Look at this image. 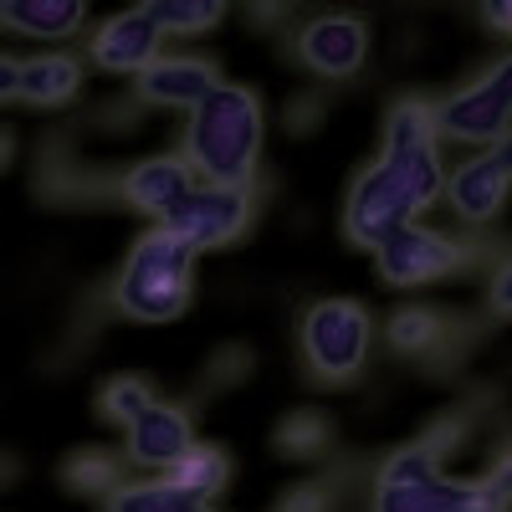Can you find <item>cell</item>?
Returning a JSON list of instances; mask_svg holds the SVG:
<instances>
[{
    "mask_svg": "<svg viewBox=\"0 0 512 512\" xmlns=\"http://www.w3.org/2000/svg\"><path fill=\"white\" fill-rule=\"evenodd\" d=\"M446 195L441 180V154L436 149H410V154H379L349 190L344 205V236L354 246L379 251L405 226H420V216Z\"/></svg>",
    "mask_w": 512,
    "mask_h": 512,
    "instance_id": "6da1fadb",
    "label": "cell"
},
{
    "mask_svg": "<svg viewBox=\"0 0 512 512\" xmlns=\"http://www.w3.org/2000/svg\"><path fill=\"white\" fill-rule=\"evenodd\" d=\"M262 98H256L246 82H221L210 93L190 123H185V159L200 175V185H241L251 190L256 164H262Z\"/></svg>",
    "mask_w": 512,
    "mask_h": 512,
    "instance_id": "7a4b0ae2",
    "label": "cell"
},
{
    "mask_svg": "<svg viewBox=\"0 0 512 512\" xmlns=\"http://www.w3.org/2000/svg\"><path fill=\"white\" fill-rule=\"evenodd\" d=\"M195 297V251L169 231L154 226L128 246L113 277V308L134 323H175Z\"/></svg>",
    "mask_w": 512,
    "mask_h": 512,
    "instance_id": "3957f363",
    "label": "cell"
},
{
    "mask_svg": "<svg viewBox=\"0 0 512 512\" xmlns=\"http://www.w3.org/2000/svg\"><path fill=\"white\" fill-rule=\"evenodd\" d=\"M297 344H303V359L318 379L344 384L364 369L369 344H374V318L364 303L354 297H323L303 313V328H297Z\"/></svg>",
    "mask_w": 512,
    "mask_h": 512,
    "instance_id": "277c9868",
    "label": "cell"
},
{
    "mask_svg": "<svg viewBox=\"0 0 512 512\" xmlns=\"http://www.w3.org/2000/svg\"><path fill=\"white\" fill-rule=\"evenodd\" d=\"M436 123H441V139L451 144H472L482 154L497 149L512 134V52L477 82L456 88L446 103H436Z\"/></svg>",
    "mask_w": 512,
    "mask_h": 512,
    "instance_id": "5b68a950",
    "label": "cell"
},
{
    "mask_svg": "<svg viewBox=\"0 0 512 512\" xmlns=\"http://www.w3.org/2000/svg\"><path fill=\"white\" fill-rule=\"evenodd\" d=\"M466 262H472V251H466L456 236L431 231V226H405L400 236H390V241L374 251L379 282H390V287L441 282V277H456Z\"/></svg>",
    "mask_w": 512,
    "mask_h": 512,
    "instance_id": "8992f818",
    "label": "cell"
},
{
    "mask_svg": "<svg viewBox=\"0 0 512 512\" xmlns=\"http://www.w3.org/2000/svg\"><path fill=\"white\" fill-rule=\"evenodd\" d=\"M251 210H256V195L241 190V185H195L190 200H185L164 226L200 256V251L231 246V241L251 226Z\"/></svg>",
    "mask_w": 512,
    "mask_h": 512,
    "instance_id": "52a82bcc",
    "label": "cell"
},
{
    "mask_svg": "<svg viewBox=\"0 0 512 512\" xmlns=\"http://www.w3.org/2000/svg\"><path fill=\"white\" fill-rule=\"evenodd\" d=\"M292 52L318 77H354L369 57V26L359 16H344V11L313 16L303 31H297Z\"/></svg>",
    "mask_w": 512,
    "mask_h": 512,
    "instance_id": "ba28073f",
    "label": "cell"
},
{
    "mask_svg": "<svg viewBox=\"0 0 512 512\" xmlns=\"http://www.w3.org/2000/svg\"><path fill=\"white\" fill-rule=\"evenodd\" d=\"M200 185V175L190 169V159L185 154H149V159H139L134 169L123 175V185H118V195L139 210V216H154L159 226L175 216V210L190 200V190Z\"/></svg>",
    "mask_w": 512,
    "mask_h": 512,
    "instance_id": "9c48e42d",
    "label": "cell"
},
{
    "mask_svg": "<svg viewBox=\"0 0 512 512\" xmlns=\"http://www.w3.org/2000/svg\"><path fill=\"white\" fill-rule=\"evenodd\" d=\"M195 425L180 405H149L134 425H128V461L144 466L149 477H169L175 466L195 451Z\"/></svg>",
    "mask_w": 512,
    "mask_h": 512,
    "instance_id": "30bf717a",
    "label": "cell"
},
{
    "mask_svg": "<svg viewBox=\"0 0 512 512\" xmlns=\"http://www.w3.org/2000/svg\"><path fill=\"white\" fill-rule=\"evenodd\" d=\"M159 41H164V31L154 26V16L144 11V6H134V11H118V16H108L98 31H93V41H88V57H93V67L98 72H149L164 52H159Z\"/></svg>",
    "mask_w": 512,
    "mask_h": 512,
    "instance_id": "8fae6325",
    "label": "cell"
},
{
    "mask_svg": "<svg viewBox=\"0 0 512 512\" xmlns=\"http://www.w3.org/2000/svg\"><path fill=\"white\" fill-rule=\"evenodd\" d=\"M369 512H507L487 482H456V477H425L405 487H374Z\"/></svg>",
    "mask_w": 512,
    "mask_h": 512,
    "instance_id": "7c38bea8",
    "label": "cell"
},
{
    "mask_svg": "<svg viewBox=\"0 0 512 512\" xmlns=\"http://www.w3.org/2000/svg\"><path fill=\"white\" fill-rule=\"evenodd\" d=\"M507 195H512V175L502 169V159L492 149L461 159L446 175V205L456 210L461 226H492L502 216Z\"/></svg>",
    "mask_w": 512,
    "mask_h": 512,
    "instance_id": "4fadbf2b",
    "label": "cell"
},
{
    "mask_svg": "<svg viewBox=\"0 0 512 512\" xmlns=\"http://www.w3.org/2000/svg\"><path fill=\"white\" fill-rule=\"evenodd\" d=\"M221 82H226L221 67L205 57H159L149 72L134 77V88H139V103H149V108H190L195 113Z\"/></svg>",
    "mask_w": 512,
    "mask_h": 512,
    "instance_id": "5bb4252c",
    "label": "cell"
},
{
    "mask_svg": "<svg viewBox=\"0 0 512 512\" xmlns=\"http://www.w3.org/2000/svg\"><path fill=\"white\" fill-rule=\"evenodd\" d=\"M82 88V62L72 52H36L21 67V103L31 108H62Z\"/></svg>",
    "mask_w": 512,
    "mask_h": 512,
    "instance_id": "9a60e30c",
    "label": "cell"
},
{
    "mask_svg": "<svg viewBox=\"0 0 512 512\" xmlns=\"http://www.w3.org/2000/svg\"><path fill=\"white\" fill-rule=\"evenodd\" d=\"M0 21H6V31H16V36L62 41L88 21V11H82L77 0H11V6L0 11Z\"/></svg>",
    "mask_w": 512,
    "mask_h": 512,
    "instance_id": "2e32d148",
    "label": "cell"
},
{
    "mask_svg": "<svg viewBox=\"0 0 512 512\" xmlns=\"http://www.w3.org/2000/svg\"><path fill=\"white\" fill-rule=\"evenodd\" d=\"M169 487H175L190 507H210L231 487V456L221 446H195L175 472H169Z\"/></svg>",
    "mask_w": 512,
    "mask_h": 512,
    "instance_id": "e0dca14e",
    "label": "cell"
},
{
    "mask_svg": "<svg viewBox=\"0 0 512 512\" xmlns=\"http://www.w3.org/2000/svg\"><path fill=\"white\" fill-rule=\"evenodd\" d=\"M441 144V123L436 103L425 98H400L384 118V154H410V149H436Z\"/></svg>",
    "mask_w": 512,
    "mask_h": 512,
    "instance_id": "ac0fdd59",
    "label": "cell"
},
{
    "mask_svg": "<svg viewBox=\"0 0 512 512\" xmlns=\"http://www.w3.org/2000/svg\"><path fill=\"white\" fill-rule=\"evenodd\" d=\"M62 482H67V492H77V497H113V492L123 487V466H118L108 451L88 446V451H72V456L62 461Z\"/></svg>",
    "mask_w": 512,
    "mask_h": 512,
    "instance_id": "d6986e66",
    "label": "cell"
},
{
    "mask_svg": "<svg viewBox=\"0 0 512 512\" xmlns=\"http://www.w3.org/2000/svg\"><path fill=\"white\" fill-rule=\"evenodd\" d=\"M164 36H205L226 21L221 0H149L144 6Z\"/></svg>",
    "mask_w": 512,
    "mask_h": 512,
    "instance_id": "ffe728a7",
    "label": "cell"
},
{
    "mask_svg": "<svg viewBox=\"0 0 512 512\" xmlns=\"http://www.w3.org/2000/svg\"><path fill=\"white\" fill-rule=\"evenodd\" d=\"M384 338H390L400 354L425 359V354H436V349L446 344V318L431 313V308H400V313L390 318V328H384Z\"/></svg>",
    "mask_w": 512,
    "mask_h": 512,
    "instance_id": "44dd1931",
    "label": "cell"
},
{
    "mask_svg": "<svg viewBox=\"0 0 512 512\" xmlns=\"http://www.w3.org/2000/svg\"><path fill=\"white\" fill-rule=\"evenodd\" d=\"M149 405H159V400H154V384H149L144 374H113L103 390H98V415L113 420V425H123V431H128V425H134Z\"/></svg>",
    "mask_w": 512,
    "mask_h": 512,
    "instance_id": "7402d4cb",
    "label": "cell"
},
{
    "mask_svg": "<svg viewBox=\"0 0 512 512\" xmlns=\"http://www.w3.org/2000/svg\"><path fill=\"white\" fill-rule=\"evenodd\" d=\"M190 502L169 487V477H144V482H123L108 497V512H185Z\"/></svg>",
    "mask_w": 512,
    "mask_h": 512,
    "instance_id": "603a6c76",
    "label": "cell"
},
{
    "mask_svg": "<svg viewBox=\"0 0 512 512\" xmlns=\"http://www.w3.org/2000/svg\"><path fill=\"white\" fill-rule=\"evenodd\" d=\"M323 441H328V420H323L318 410L287 415L282 431H277V446H282L287 456H313V451H323Z\"/></svg>",
    "mask_w": 512,
    "mask_h": 512,
    "instance_id": "cb8c5ba5",
    "label": "cell"
},
{
    "mask_svg": "<svg viewBox=\"0 0 512 512\" xmlns=\"http://www.w3.org/2000/svg\"><path fill=\"white\" fill-rule=\"evenodd\" d=\"M487 308L497 318H512V256H502V262L492 267V277H487Z\"/></svg>",
    "mask_w": 512,
    "mask_h": 512,
    "instance_id": "d4e9b609",
    "label": "cell"
},
{
    "mask_svg": "<svg viewBox=\"0 0 512 512\" xmlns=\"http://www.w3.org/2000/svg\"><path fill=\"white\" fill-rule=\"evenodd\" d=\"M333 507V497H328V487H318V482H303V487H292L287 497H282V512H328Z\"/></svg>",
    "mask_w": 512,
    "mask_h": 512,
    "instance_id": "484cf974",
    "label": "cell"
},
{
    "mask_svg": "<svg viewBox=\"0 0 512 512\" xmlns=\"http://www.w3.org/2000/svg\"><path fill=\"white\" fill-rule=\"evenodd\" d=\"M482 482L492 487V497H497L502 507L512 502V446H507V451H502V456L487 466V477H482Z\"/></svg>",
    "mask_w": 512,
    "mask_h": 512,
    "instance_id": "4316f807",
    "label": "cell"
},
{
    "mask_svg": "<svg viewBox=\"0 0 512 512\" xmlns=\"http://www.w3.org/2000/svg\"><path fill=\"white\" fill-rule=\"evenodd\" d=\"M21 57H0V103H21Z\"/></svg>",
    "mask_w": 512,
    "mask_h": 512,
    "instance_id": "83f0119b",
    "label": "cell"
},
{
    "mask_svg": "<svg viewBox=\"0 0 512 512\" xmlns=\"http://www.w3.org/2000/svg\"><path fill=\"white\" fill-rule=\"evenodd\" d=\"M456 436H461V420H441V425H431V431H425L420 441L431 446V451H441V456H446V451L456 446Z\"/></svg>",
    "mask_w": 512,
    "mask_h": 512,
    "instance_id": "f1b7e54d",
    "label": "cell"
},
{
    "mask_svg": "<svg viewBox=\"0 0 512 512\" xmlns=\"http://www.w3.org/2000/svg\"><path fill=\"white\" fill-rule=\"evenodd\" d=\"M482 21L497 31H512V6H482Z\"/></svg>",
    "mask_w": 512,
    "mask_h": 512,
    "instance_id": "f546056e",
    "label": "cell"
},
{
    "mask_svg": "<svg viewBox=\"0 0 512 512\" xmlns=\"http://www.w3.org/2000/svg\"><path fill=\"white\" fill-rule=\"evenodd\" d=\"M492 154H497V159H502V169H507V175H512V134H507V139H502V144H497V149H492Z\"/></svg>",
    "mask_w": 512,
    "mask_h": 512,
    "instance_id": "4dcf8cb0",
    "label": "cell"
},
{
    "mask_svg": "<svg viewBox=\"0 0 512 512\" xmlns=\"http://www.w3.org/2000/svg\"><path fill=\"white\" fill-rule=\"evenodd\" d=\"M185 512H216V507H185Z\"/></svg>",
    "mask_w": 512,
    "mask_h": 512,
    "instance_id": "1f68e13d",
    "label": "cell"
}]
</instances>
